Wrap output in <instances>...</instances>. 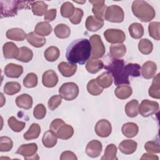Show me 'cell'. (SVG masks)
<instances>
[{
  "label": "cell",
  "instance_id": "obj_38",
  "mask_svg": "<svg viewBox=\"0 0 160 160\" xmlns=\"http://www.w3.org/2000/svg\"><path fill=\"white\" fill-rule=\"evenodd\" d=\"M54 32L58 38L66 39L70 36L71 29L69 27L65 24H59L55 27Z\"/></svg>",
  "mask_w": 160,
  "mask_h": 160
},
{
  "label": "cell",
  "instance_id": "obj_24",
  "mask_svg": "<svg viewBox=\"0 0 160 160\" xmlns=\"http://www.w3.org/2000/svg\"><path fill=\"white\" fill-rule=\"evenodd\" d=\"M104 68L103 62L98 59L91 58L86 64V70L91 74H96Z\"/></svg>",
  "mask_w": 160,
  "mask_h": 160
},
{
  "label": "cell",
  "instance_id": "obj_33",
  "mask_svg": "<svg viewBox=\"0 0 160 160\" xmlns=\"http://www.w3.org/2000/svg\"><path fill=\"white\" fill-rule=\"evenodd\" d=\"M128 31L130 36L134 39H140L144 32L142 25L138 22L132 23L129 26Z\"/></svg>",
  "mask_w": 160,
  "mask_h": 160
},
{
  "label": "cell",
  "instance_id": "obj_35",
  "mask_svg": "<svg viewBox=\"0 0 160 160\" xmlns=\"http://www.w3.org/2000/svg\"><path fill=\"white\" fill-rule=\"evenodd\" d=\"M57 138L58 137L55 134H54L51 130H49L44 132L42 138V142L46 148H51L56 144L58 141Z\"/></svg>",
  "mask_w": 160,
  "mask_h": 160
},
{
  "label": "cell",
  "instance_id": "obj_52",
  "mask_svg": "<svg viewBox=\"0 0 160 160\" xmlns=\"http://www.w3.org/2000/svg\"><path fill=\"white\" fill-rule=\"evenodd\" d=\"M62 102V98L60 95H54L52 96L48 101V108L50 110L54 111L56 109L61 103Z\"/></svg>",
  "mask_w": 160,
  "mask_h": 160
},
{
  "label": "cell",
  "instance_id": "obj_36",
  "mask_svg": "<svg viewBox=\"0 0 160 160\" xmlns=\"http://www.w3.org/2000/svg\"><path fill=\"white\" fill-rule=\"evenodd\" d=\"M96 82L102 88H108L112 83V77L109 72H104L97 77Z\"/></svg>",
  "mask_w": 160,
  "mask_h": 160
},
{
  "label": "cell",
  "instance_id": "obj_50",
  "mask_svg": "<svg viewBox=\"0 0 160 160\" xmlns=\"http://www.w3.org/2000/svg\"><path fill=\"white\" fill-rule=\"evenodd\" d=\"M83 14L84 12L81 9L76 8L73 14L69 18V20L73 24H78L81 22Z\"/></svg>",
  "mask_w": 160,
  "mask_h": 160
},
{
  "label": "cell",
  "instance_id": "obj_9",
  "mask_svg": "<svg viewBox=\"0 0 160 160\" xmlns=\"http://www.w3.org/2000/svg\"><path fill=\"white\" fill-rule=\"evenodd\" d=\"M159 109V104L154 101L144 99L139 106L140 114L145 118L149 117L157 112Z\"/></svg>",
  "mask_w": 160,
  "mask_h": 160
},
{
  "label": "cell",
  "instance_id": "obj_26",
  "mask_svg": "<svg viewBox=\"0 0 160 160\" xmlns=\"http://www.w3.org/2000/svg\"><path fill=\"white\" fill-rule=\"evenodd\" d=\"M28 42L35 48H41L46 44V39L38 35L34 32H31L27 34Z\"/></svg>",
  "mask_w": 160,
  "mask_h": 160
},
{
  "label": "cell",
  "instance_id": "obj_6",
  "mask_svg": "<svg viewBox=\"0 0 160 160\" xmlns=\"http://www.w3.org/2000/svg\"><path fill=\"white\" fill-rule=\"evenodd\" d=\"M104 18L109 22L120 23L124 21V12L120 6L111 5L107 7Z\"/></svg>",
  "mask_w": 160,
  "mask_h": 160
},
{
  "label": "cell",
  "instance_id": "obj_14",
  "mask_svg": "<svg viewBox=\"0 0 160 160\" xmlns=\"http://www.w3.org/2000/svg\"><path fill=\"white\" fill-rule=\"evenodd\" d=\"M2 51L6 59H16L19 54V48L14 42H7L3 45Z\"/></svg>",
  "mask_w": 160,
  "mask_h": 160
},
{
  "label": "cell",
  "instance_id": "obj_47",
  "mask_svg": "<svg viewBox=\"0 0 160 160\" xmlns=\"http://www.w3.org/2000/svg\"><path fill=\"white\" fill-rule=\"evenodd\" d=\"M38 84V76L33 72L28 73L23 79V85L27 88H32Z\"/></svg>",
  "mask_w": 160,
  "mask_h": 160
},
{
  "label": "cell",
  "instance_id": "obj_31",
  "mask_svg": "<svg viewBox=\"0 0 160 160\" xmlns=\"http://www.w3.org/2000/svg\"><path fill=\"white\" fill-rule=\"evenodd\" d=\"M159 75L158 73L153 79L151 86L149 87L148 93L149 96L155 99L160 98V83H159Z\"/></svg>",
  "mask_w": 160,
  "mask_h": 160
},
{
  "label": "cell",
  "instance_id": "obj_57",
  "mask_svg": "<svg viewBox=\"0 0 160 160\" xmlns=\"http://www.w3.org/2000/svg\"><path fill=\"white\" fill-rule=\"evenodd\" d=\"M74 2H78V3H80V4H82V3H84V2H86V1H82V2H79V1H74Z\"/></svg>",
  "mask_w": 160,
  "mask_h": 160
},
{
  "label": "cell",
  "instance_id": "obj_30",
  "mask_svg": "<svg viewBox=\"0 0 160 160\" xmlns=\"http://www.w3.org/2000/svg\"><path fill=\"white\" fill-rule=\"evenodd\" d=\"M48 5L42 1H33L31 4V9L33 14L38 16L44 15L48 11Z\"/></svg>",
  "mask_w": 160,
  "mask_h": 160
},
{
  "label": "cell",
  "instance_id": "obj_22",
  "mask_svg": "<svg viewBox=\"0 0 160 160\" xmlns=\"http://www.w3.org/2000/svg\"><path fill=\"white\" fill-rule=\"evenodd\" d=\"M74 134L73 128L67 124H62L56 132V136L61 139H68L71 138Z\"/></svg>",
  "mask_w": 160,
  "mask_h": 160
},
{
  "label": "cell",
  "instance_id": "obj_41",
  "mask_svg": "<svg viewBox=\"0 0 160 160\" xmlns=\"http://www.w3.org/2000/svg\"><path fill=\"white\" fill-rule=\"evenodd\" d=\"M21 84L15 81H10L6 83L4 86V92L8 95H14L21 91Z\"/></svg>",
  "mask_w": 160,
  "mask_h": 160
},
{
  "label": "cell",
  "instance_id": "obj_46",
  "mask_svg": "<svg viewBox=\"0 0 160 160\" xmlns=\"http://www.w3.org/2000/svg\"><path fill=\"white\" fill-rule=\"evenodd\" d=\"M159 28V22H151L149 23L148 26V31L149 36L154 39L157 41H159L160 39Z\"/></svg>",
  "mask_w": 160,
  "mask_h": 160
},
{
  "label": "cell",
  "instance_id": "obj_27",
  "mask_svg": "<svg viewBox=\"0 0 160 160\" xmlns=\"http://www.w3.org/2000/svg\"><path fill=\"white\" fill-rule=\"evenodd\" d=\"M132 93V88L128 85H119L114 90L116 96L120 99H128L131 96Z\"/></svg>",
  "mask_w": 160,
  "mask_h": 160
},
{
  "label": "cell",
  "instance_id": "obj_51",
  "mask_svg": "<svg viewBox=\"0 0 160 160\" xmlns=\"http://www.w3.org/2000/svg\"><path fill=\"white\" fill-rule=\"evenodd\" d=\"M144 148L149 153H159L160 146L158 142L154 141H148L145 143Z\"/></svg>",
  "mask_w": 160,
  "mask_h": 160
},
{
  "label": "cell",
  "instance_id": "obj_54",
  "mask_svg": "<svg viewBox=\"0 0 160 160\" xmlns=\"http://www.w3.org/2000/svg\"><path fill=\"white\" fill-rule=\"evenodd\" d=\"M56 13L57 11L56 9H51L49 10H48L44 14V20L47 22L52 21L56 17Z\"/></svg>",
  "mask_w": 160,
  "mask_h": 160
},
{
  "label": "cell",
  "instance_id": "obj_53",
  "mask_svg": "<svg viewBox=\"0 0 160 160\" xmlns=\"http://www.w3.org/2000/svg\"><path fill=\"white\" fill-rule=\"evenodd\" d=\"M64 123V122L62 119L59 118L55 119L51 122L49 126V130H51L54 134H55L57 130L59 129V128Z\"/></svg>",
  "mask_w": 160,
  "mask_h": 160
},
{
  "label": "cell",
  "instance_id": "obj_5",
  "mask_svg": "<svg viewBox=\"0 0 160 160\" xmlns=\"http://www.w3.org/2000/svg\"><path fill=\"white\" fill-rule=\"evenodd\" d=\"M60 96L66 101H72L76 99L79 94L78 86L72 82H65L59 89Z\"/></svg>",
  "mask_w": 160,
  "mask_h": 160
},
{
  "label": "cell",
  "instance_id": "obj_7",
  "mask_svg": "<svg viewBox=\"0 0 160 160\" xmlns=\"http://www.w3.org/2000/svg\"><path fill=\"white\" fill-rule=\"evenodd\" d=\"M89 42L91 46V57L98 59L102 58L105 54V46L102 39L98 34H94L89 38Z\"/></svg>",
  "mask_w": 160,
  "mask_h": 160
},
{
  "label": "cell",
  "instance_id": "obj_12",
  "mask_svg": "<svg viewBox=\"0 0 160 160\" xmlns=\"http://www.w3.org/2000/svg\"><path fill=\"white\" fill-rule=\"evenodd\" d=\"M102 149V146L101 142L98 140H92L89 141L86 148V154L92 158L98 157Z\"/></svg>",
  "mask_w": 160,
  "mask_h": 160
},
{
  "label": "cell",
  "instance_id": "obj_49",
  "mask_svg": "<svg viewBox=\"0 0 160 160\" xmlns=\"http://www.w3.org/2000/svg\"><path fill=\"white\" fill-rule=\"evenodd\" d=\"M46 114V109L44 104H37L33 111L34 117L37 119H43Z\"/></svg>",
  "mask_w": 160,
  "mask_h": 160
},
{
  "label": "cell",
  "instance_id": "obj_4",
  "mask_svg": "<svg viewBox=\"0 0 160 160\" xmlns=\"http://www.w3.org/2000/svg\"><path fill=\"white\" fill-rule=\"evenodd\" d=\"M32 2L22 1H0L1 4V18L12 17L17 14L18 11L26 8L29 4Z\"/></svg>",
  "mask_w": 160,
  "mask_h": 160
},
{
  "label": "cell",
  "instance_id": "obj_2",
  "mask_svg": "<svg viewBox=\"0 0 160 160\" xmlns=\"http://www.w3.org/2000/svg\"><path fill=\"white\" fill-rule=\"evenodd\" d=\"M91 56L89 40L81 38L72 41L68 47L66 53L67 60L72 64H84Z\"/></svg>",
  "mask_w": 160,
  "mask_h": 160
},
{
  "label": "cell",
  "instance_id": "obj_23",
  "mask_svg": "<svg viewBox=\"0 0 160 160\" xmlns=\"http://www.w3.org/2000/svg\"><path fill=\"white\" fill-rule=\"evenodd\" d=\"M32 98L28 94H22L18 96L16 99V104L18 107L28 110L32 108Z\"/></svg>",
  "mask_w": 160,
  "mask_h": 160
},
{
  "label": "cell",
  "instance_id": "obj_19",
  "mask_svg": "<svg viewBox=\"0 0 160 160\" xmlns=\"http://www.w3.org/2000/svg\"><path fill=\"white\" fill-rule=\"evenodd\" d=\"M104 25V19H101L93 16H89L86 20V29L91 32H95L101 29Z\"/></svg>",
  "mask_w": 160,
  "mask_h": 160
},
{
  "label": "cell",
  "instance_id": "obj_15",
  "mask_svg": "<svg viewBox=\"0 0 160 160\" xmlns=\"http://www.w3.org/2000/svg\"><path fill=\"white\" fill-rule=\"evenodd\" d=\"M89 2L93 5L92 12L94 14V16L98 19H104V14L107 8V6L105 4V1L103 0H94L89 1Z\"/></svg>",
  "mask_w": 160,
  "mask_h": 160
},
{
  "label": "cell",
  "instance_id": "obj_29",
  "mask_svg": "<svg viewBox=\"0 0 160 160\" xmlns=\"http://www.w3.org/2000/svg\"><path fill=\"white\" fill-rule=\"evenodd\" d=\"M139 102L136 99H132L125 106V112L128 117L134 118L139 112Z\"/></svg>",
  "mask_w": 160,
  "mask_h": 160
},
{
  "label": "cell",
  "instance_id": "obj_40",
  "mask_svg": "<svg viewBox=\"0 0 160 160\" xmlns=\"http://www.w3.org/2000/svg\"><path fill=\"white\" fill-rule=\"evenodd\" d=\"M139 51L143 54H149L153 49V44L148 39H142L138 43Z\"/></svg>",
  "mask_w": 160,
  "mask_h": 160
},
{
  "label": "cell",
  "instance_id": "obj_16",
  "mask_svg": "<svg viewBox=\"0 0 160 160\" xmlns=\"http://www.w3.org/2000/svg\"><path fill=\"white\" fill-rule=\"evenodd\" d=\"M22 66L14 63L8 64L4 68L5 75L11 78H18L22 74Z\"/></svg>",
  "mask_w": 160,
  "mask_h": 160
},
{
  "label": "cell",
  "instance_id": "obj_43",
  "mask_svg": "<svg viewBox=\"0 0 160 160\" xmlns=\"http://www.w3.org/2000/svg\"><path fill=\"white\" fill-rule=\"evenodd\" d=\"M8 124L9 127L14 132H21L26 126V123L22 121L17 120L14 116L10 117L8 120Z\"/></svg>",
  "mask_w": 160,
  "mask_h": 160
},
{
  "label": "cell",
  "instance_id": "obj_48",
  "mask_svg": "<svg viewBox=\"0 0 160 160\" xmlns=\"http://www.w3.org/2000/svg\"><path fill=\"white\" fill-rule=\"evenodd\" d=\"M13 146L12 139L8 136L0 138V151L1 152H8L11 150Z\"/></svg>",
  "mask_w": 160,
  "mask_h": 160
},
{
  "label": "cell",
  "instance_id": "obj_44",
  "mask_svg": "<svg viewBox=\"0 0 160 160\" xmlns=\"http://www.w3.org/2000/svg\"><path fill=\"white\" fill-rule=\"evenodd\" d=\"M88 92L92 96H98L103 91V88L100 87L97 82L96 79H92L90 80L87 84Z\"/></svg>",
  "mask_w": 160,
  "mask_h": 160
},
{
  "label": "cell",
  "instance_id": "obj_55",
  "mask_svg": "<svg viewBox=\"0 0 160 160\" xmlns=\"http://www.w3.org/2000/svg\"><path fill=\"white\" fill-rule=\"evenodd\" d=\"M78 158L76 154L69 151H66L62 152L60 159L61 160H66V159H71V160H76Z\"/></svg>",
  "mask_w": 160,
  "mask_h": 160
},
{
  "label": "cell",
  "instance_id": "obj_1",
  "mask_svg": "<svg viewBox=\"0 0 160 160\" xmlns=\"http://www.w3.org/2000/svg\"><path fill=\"white\" fill-rule=\"evenodd\" d=\"M104 68L112 76L115 85L129 84V76L138 77L140 76L141 67L137 63H128L125 65L123 59L110 58Z\"/></svg>",
  "mask_w": 160,
  "mask_h": 160
},
{
  "label": "cell",
  "instance_id": "obj_8",
  "mask_svg": "<svg viewBox=\"0 0 160 160\" xmlns=\"http://www.w3.org/2000/svg\"><path fill=\"white\" fill-rule=\"evenodd\" d=\"M38 146L36 143H29L22 144L16 151V154L22 156L24 159H38L39 156L36 152Z\"/></svg>",
  "mask_w": 160,
  "mask_h": 160
},
{
  "label": "cell",
  "instance_id": "obj_34",
  "mask_svg": "<svg viewBox=\"0 0 160 160\" xmlns=\"http://www.w3.org/2000/svg\"><path fill=\"white\" fill-rule=\"evenodd\" d=\"M40 133H41L40 126L37 123H32L30 126L28 131L24 134L23 138L27 141L34 139L39 137V136L40 135Z\"/></svg>",
  "mask_w": 160,
  "mask_h": 160
},
{
  "label": "cell",
  "instance_id": "obj_10",
  "mask_svg": "<svg viewBox=\"0 0 160 160\" xmlns=\"http://www.w3.org/2000/svg\"><path fill=\"white\" fill-rule=\"evenodd\" d=\"M106 40L111 44H121L126 39L124 31L118 29H108L104 32Z\"/></svg>",
  "mask_w": 160,
  "mask_h": 160
},
{
  "label": "cell",
  "instance_id": "obj_18",
  "mask_svg": "<svg viewBox=\"0 0 160 160\" xmlns=\"http://www.w3.org/2000/svg\"><path fill=\"white\" fill-rule=\"evenodd\" d=\"M157 66L156 63L151 61L144 62L141 68V74L144 78L146 79L153 78L156 72Z\"/></svg>",
  "mask_w": 160,
  "mask_h": 160
},
{
  "label": "cell",
  "instance_id": "obj_20",
  "mask_svg": "<svg viewBox=\"0 0 160 160\" xmlns=\"http://www.w3.org/2000/svg\"><path fill=\"white\" fill-rule=\"evenodd\" d=\"M137 146L138 144L135 141L126 139L120 142L119 149L120 151L124 154H131L136 151Z\"/></svg>",
  "mask_w": 160,
  "mask_h": 160
},
{
  "label": "cell",
  "instance_id": "obj_21",
  "mask_svg": "<svg viewBox=\"0 0 160 160\" xmlns=\"http://www.w3.org/2000/svg\"><path fill=\"white\" fill-rule=\"evenodd\" d=\"M6 36L9 39L16 41H22L26 38L27 34L22 29L14 28L8 29L6 32Z\"/></svg>",
  "mask_w": 160,
  "mask_h": 160
},
{
  "label": "cell",
  "instance_id": "obj_28",
  "mask_svg": "<svg viewBox=\"0 0 160 160\" xmlns=\"http://www.w3.org/2000/svg\"><path fill=\"white\" fill-rule=\"evenodd\" d=\"M52 26L46 21L38 22L34 28V32L40 36H46L52 32Z\"/></svg>",
  "mask_w": 160,
  "mask_h": 160
},
{
  "label": "cell",
  "instance_id": "obj_25",
  "mask_svg": "<svg viewBox=\"0 0 160 160\" xmlns=\"http://www.w3.org/2000/svg\"><path fill=\"white\" fill-rule=\"evenodd\" d=\"M121 131L124 136L127 138H133L136 136L139 131L138 126L132 122H129L124 124L122 126Z\"/></svg>",
  "mask_w": 160,
  "mask_h": 160
},
{
  "label": "cell",
  "instance_id": "obj_39",
  "mask_svg": "<svg viewBox=\"0 0 160 160\" xmlns=\"http://www.w3.org/2000/svg\"><path fill=\"white\" fill-rule=\"evenodd\" d=\"M45 59L49 62H54L56 61L60 55L59 49L56 46H50L44 52Z\"/></svg>",
  "mask_w": 160,
  "mask_h": 160
},
{
  "label": "cell",
  "instance_id": "obj_45",
  "mask_svg": "<svg viewBox=\"0 0 160 160\" xmlns=\"http://www.w3.org/2000/svg\"><path fill=\"white\" fill-rule=\"evenodd\" d=\"M75 8L74 5L70 2H64L61 7V14L62 17L66 18H69L74 13Z\"/></svg>",
  "mask_w": 160,
  "mask_h": 160
},
{
  "label": "cell",
  "instance_id": "obj_3",
  "mask_svg": "<svg viewBox=\"0 0 160 160\" xmlns=\"http://www.w3.org/2000/svg\"><path fill=\"white\" fill-rule=\"evenodd\" d=\"M131 9L134 15L144 22L151 21L156 16L154 9L145 1L138 0L133 1Z\"/></svg>",
  "mask_w": 160,
  "mask_h": 160
},
{
  "label": "cell",
  "instance_id": "obj_42",
  "mask_svg": "<svg viewBox=\"0 0 160 160\" xmlns=\"http://www.w3.org/2000/svg\"><path fill=\"white\" fill-rule=\"evenodd\" d=\"M117 147L114 144H108L104 151V154L101 158V160H114L116 158Z\"/></svg>",
  "mask_w": 160,
  "mask_h": 160
},
{
  "label": "cell",
  "instance_id": "obj_56",
  "mask_svg": "<svg viewBox=\"0 0 160 160\" xmlns=\"http://www.w3.org/2000/svg\"><path fill=\"white\" fill-rule=\"evenodd\" d=\"M141 159H153V160H158V156L152 154L151 153H144L142 156L141 158Z\"/></svg>",
  "mask_w": 160,
  "mask_h": 160
},
{
  "label": "cell",
  "instance_id": "obj_17",
  "mask_svg": "<svg viewBox=\"0 0 160 160\" xmlns=\"http://www.w3.org/2000/svg\"><path fill=\"white\" fill-rule=\"evenodd\" d=\"M58 70L60 73L66 78L73 76L77 70V65L67 62H61L58 64Z\"/></svg>",
  "mask_w": 160,
  "mask_h": 160
},
{
  "label": "cell",
  "instance_id": "obj_32",
  "mask_svg": "<svg viewBox=\"0 0 160 160\" xmlns=\"http://www.w3.org/2000/svg\"><path fill=\"white\" fill-rule=\"evenodd\" d=\"M126 52V48L124 44H112L109 47V53L114 58H121L123 57Z\"/></svg>",
  "mask_w": 160,
  "mask_h": 160
},
{
  "label": "cell",
  "instance_id": "obj_37",
  "mask_svg": "<svg viewBox=\"0 0 160 160\" xmlns=\"http://www.w3.org/2000/svg\"><path fill=\"white\" fill-rule=\"evenodd\" d=\"M32 50L26 46H22L19 48V54L16 59L23 62H28L32 60Z\"/></svg>",
  "mask_w": 160,
  "mask_h": 160
},
{
  "label": "cell",
  "instance_id": "obj_13",
  "mask_svg": "<svg viewBox=\"0 0 160 160\" xmlns=\"http://www.w3.org/2000/svg\"><path fill=\"white\" fill-rule=\"evenodd\" d=\"M42 84L47 88H53L58 82V76L56 72L52 69L45 71L42 76Z\"/></svg>",
  "mask_w": 160,
  "mask_h": 160
},
{
  "label": "cell",
  "instance_id": "obj_11",
  "mask_svg": "<svg viewBox=\"0 0 160 160\" xmlns=\"http://www.w3.org/2000/svg\"><path fill=\"white\" fill-rule=\"evenodd\" d=\"M96 134L101 138L108 137L112 131L111 124L106 119H101L95 125Z\"/></svg>",
  "mask_w": 160,
  "mask_h": 160
}]
</instances>
